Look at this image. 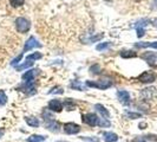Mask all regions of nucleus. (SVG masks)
<instances>
[{
	"label": "nucleus",
	"instance_id": "obj_7",
	"mask_svg": "<svg viewBox=\"0 0 157 142\" xmlns=\"http://www.w3.org/2000/svg\"><path fill=\"white\" fill-rule=\"evenodd\" d=\"M142 58L145 59L147 63L149 64L150 66L157 68V55L152 53V52H147V53H144V55L142 56Z\"/></svg>",
	"mask_w": 157,
	"mask_h": 142
},
{
	"label": "nucleus",
	"instance_id": "obj_9",
	"mask_svg": "<svg viewBox=\"0 0 157 142\" xmlns=\"http://www.w3.org/2000/svg\"><path fill=\"white\" fill-rule=\"evenodd\" d=\"M117 97L122 104H129L130 103V94L126 90H119L117 93Z\"/></svg>",
	"mask_w": 157,
	"mask_h": 142
},
{
	"label": "nucleus",
	"instance_id": "obj_5",
	"mask_svg": "<svg viewBox=\"0 0 157 142\" xmlns=\"http://www.w3.org/2000/svg\"><path fill=\"white\" fill-rule=\"evenodd\" d=\"M64 132L69 135L78 134L79 132H80V126L77 124V123H73V122L65 123V124H64Z\"/></svg>",
	"mask_w": 157,
	"mask_h": 142
},
{
	"label": "nucleus",
	"instance_id": "obj_8",
	"mask_svg": "<svg viewBox=\"0 0 157 142\" xmlns=\"http://www.w3.org/2000/svg\"><path fill=\"white\" fill-rule=\"evenodd\" d=\"M40 47L41 46V44L38 43V40L36 39L34 37H30L29 40L25 43V46H24V52H26V51H30L32 49H34V47Z\"/></svg>",
	"mask_w": 157,
	"mask_h": 142
},
{
	"label": "nucleus",
	"instance_id": "obj_4",
	"mask_svg": "<svg viewBox=\"0 0 157 142\" xmlns=\"http://www.w3.org/2000/svg\"><path fill=\"white\" fill-rule=\"evenodd\" d=\"M156 79V73L151 72V71H144L138 76V81L142 83H152Z\"/></svg>",
	"mask_w": 157,
	"mask_h": 142
},
{
	"label": "nucleus",
	"instance_id": "obj_22",
	"mask_svg": "<svg viewBox=\"0 0 157 142\" xmlns=\"http://www.w3.org/2000/svg\"><path fill=\"white\" fill-rule=\"evenodd\" d=\"M32 65H33V62H32V61H26V63L17 66V71H21V70H24V69H27V68H30Z\"/></svg>",
	"mask_w": 157,
	"mask_h": 142
},
{
	"label": "nucleus",
	"instance_id": "obj_1",
	"mask_svg": "<svg viewBox=\"0 0 157 142\" xmlns=\"http://www.w3.org/2000/svg\"><path fill=\"white\" fill-rule=\"evenodd\" d=\"M14 23H16L17 31L19 32V33H21V34L29 32L30 29H31V23H30V20L26 19V18H24V17H18Z\"/></svg>",
	"mask_w": 157,
	"mask_h": 142
},
{
	"label": "nucleus",
	"instance_id": "obj_36",
	"mask_svg": "<svg viewBox=\"0 0 157 142\" xmlns=\"http://www.w3.org/2000/svg\"><path fill=\"white\" fill-rule=\"evenodd\" d=\"M57 142H66V141H57Z\"/></svg>",
	"mask_w": 157,
	"mask_h": 142
},
{
	"label": "nucleus",
	"instance_id": "obj_2",
	"mask_svg": "<svg viewBox=\"0 0 157 142\" xmlns=\"http://www.w3.org/2000/svg\"><path fill=\"white\" fill-rule=\"evenodd\" d=\"M86 85L91 88H97V89H101V90H106L112 85V81H109V79H101L98 82L87 81Z\"/></svg>",
	"mask_w": 157,
	"mask_h": 142
},
{
	"label": "nucleus",
	"instance_id": "obj_17",
	"mask_svg": "<svg viewBox=\"0 0 157 142\" xmlns=\"http://www.w3.org/2000/svg\"><path fill=\"white\" fill-rule=\"evenodd\" d=\"M136 47H154L157 49V41H144V43H137Z\"/></svg>",
	"mask_w": 157,
	"mask_h": 142
},
{
	"label": "nucleus",
	"instance_id": "obj_30",
	"mask_svg": "<svg viewBox=\"0 0 157 142\" xmlns=\"http://www.w3.org/2000/svg\"><path fill=\"white\" fill-rule=\"evenodd\" d=\"M144 34H145V30H144L143 27H142V29L138 27V29H137V37H138V38H141V37H143Z\"/></svg>",
	"mask_w": 157,
	"mask_h": 142
},
{
	"label": "nucleus",
	"instance_id": "obj_19",
	"mask_svg": "<svg viewBox=\"0 0 157 142\" xmlns=\"http://www.w3.org/2000/svg\"><path fill=\"white\" fill-rule=\"evenodd\" d=\"M65 109L66 110H75V108H76V105H75V102H72L70 98H67V100H65Z\"/></svg>",
	"mask_w": 157,
	"mask_h": 142
},
{
	"label": "nucleus",
	"instance_id": "obj_31",
	"mask_svg": "<svg viewBox=\"0 0 157 142\" xmlns=\"http://www.w3.org/2000/svg\"><path fill=\"white\" fill-rule=\"evenodd\" d=\"M21 57H23V55L18 56L17 58H14V59H13V62H11V65H16L17 63H19V62H20V59H21Z\"/></svg>",
	"mask_w": 157,
	"mask_h": 142
},
{
	"label": "nucleus",
	"instance_id": "obj_35",
	"mask_svg": "<svg viewBox=\"0 0 157 142\" xmlns=\"http://www.w3.org/2000/svg\"><path fill=\"white\" fill-rule=\"evenodd\" d=\"M135 142H145V141H144V140H136Z\"/></svg>",
	"mask_w": 157,
	"mask_h": 142
},
{
	"label": "nucleus",
	"instance_id": "obj_37",
	"mask_svg": "<svg viewBox=\"0 0 157 142\" xmlns=\"http://www.w3.org/2000/svg\"><path fill=\"white\" fill-rule=\"evenodd\" d=\"M136 1H140V0H136Z\"/></svg>",
	"mask_w": 157,
	"mask_h": 142
},
{
	"label": "nucleus",
	"instance_id": "obj_23",
	"mask_svg": "<svg viewBox=\"0 0 157 142\" xmlns=\"http://www.w3.org/2000/svg\"><path fill=\"white\" fill-rule=\"evenodd\" d=\"M43 57V55L40 53V52H34V53H32V55H29L26 57V61H33V59H40Z\"/></svg>",
	"mask_w": 157,
	"mask_h": 142
},
{
	"label": "nucleus",
	"instance_id": "obj_29",
	"mask_svg": "<svg viewBox=\"0 0 157 142\" xmlns=\"http://www.w3.org/2000/svg\"><path fill=\"white\" fill-rule=\"evenodd\" d=\"M126 114H128V116L131 118H138L141 117V114H136V112H130V111H126Z\"/></svg>",
	"mask_w": 157,
	"mask_h": 142
},
{
	"label": "nucleus",
	"instance_id": "obj_12",
	"mask_svg": "<svg viewBox=\"0 0 157 142\" xmlns=\"http://www.w3.org/2000/svg\"><path fill=\"white\" fill-rule=\"evenodd\" d=\"M103 136H104V141L105 142H117L118 140L117 134H115L112 132H106V133L103 134Z\"/></svg>",
	"mask_w": 157,
	"mask_h": 142
},
{
	"label": "nucleus",
	"instance_id": "obj_28",
	"mask_svg": "<svg viewBox=\"0 0 157 142\" xmlns=\"http://www.w3.org/2000/svg\"><path fill=\"white\" fill-rule=\"evenodd\" d=\"M55 93H57V94H63V89L60 87H57V88H55V89H52L48 94H55Z\"/></svg>",
	"mask_w": 157,
	"mask_h": 142
},
{
	"label": "nucleus",
	"instance_id": "obj_18",
	"mask_svg": "<svg viewBox=\"0 0 157 142\" xmlns=\"http://www.w3.org/2000/svg\"><path fill=\"white\" fill-rule=\"evenodd\" d=\"M46 137L45 136H43V135H31L29 139H27V142H41L44 141Z\"/></svg>",
	"mask_w": 157,
	"mask_h": 142
},
{
	"label": "nucleus",
	"instance_id": "obj_25",
	"mask_svg": "<svg viewBox=\"0 0 157 142\" xmlns=\"http://www.w3.org/2000/svg\"><path fill=\"white\" fill-rule=\"evenodd\" d=\"M7 103V96L4 90H0V105H5Z\"/></svg>",
	"mask_w": 157,
	"mask_h": 142
},
{
	"label": "nucleus",
	"instance_id": "obj_34",
	"mask_svg": "<svg viewBox=\"0 0 157 142\" xmlns=\"http://www.w3.org/2000/svg\"><path fill=\"white\" fill-rule=\"evenodd\" d=\"M157 7V0H154V8Z\"/></svg>",
	"mask_w": 157,
	"mask_h": 142
},
{
	"label": "nucleus",
	"instance_id": "obj_6",
	"mask_svg": "<svg viewBox=\"0 0 157 142\" xmlns=\"http://www.w3.org/2000/svg\"><path fill=\"white\" fill-rule=\"evenodd\" d=\"M47 108H48V110L51 111H56V112H60V111L63 110V103L62 101H59V100H51L50 102H48V105H47Z\"/></svg>",
	"mask_w": 157,
	"mask_h": 142
},
{
	"label": "nucleus",
	"instance_id": "obj_3",
	"mask_svg": "<svg viewBox=\"0 0 157 142\" xmlns=\"http://www.w3.org/2000/svg\"><path fill=\"white\" fill-rule=\"evenodd\" d=\"M82 120L83 122L87 124L90 127H94V126H98V122H99V117L94 114V112H87V114H84L82 116Z\"/></svg>",
	"mask_w": 157,
	"mask_h": 142
},
{
	"label": "nucleus",
	"instance_id": "obj_26",
	"mask_svg": "<svg viewBox=\"0 0 157 142\" xmlns=\"http://www.w3.org/2000/svg\"><path fill=\"white\" fill-rule=\"evenodd\" d=\"M101 71H102V69H101V66H99L98 64H94V66H91V68H90V72H91V73H94V75H99V73H101Z\"/></svg>",
	"mask_w": 157,
	"mask_h": 142
},
{
	"label": "nucleus",
	"instance_id": "obj_13",
	"mask_svg": "<svg viewBox=\"0 0 157 142\" xmlns=\"http://www.w3.org/2000/svg\"><path fill=\"white\" fill-rule=\"evenodd\" d=\"M48 130H51V132H53V133H58L59 132V123L58 122H56V121H50V122H47L46 124H45Z\"/></svg>",
	"mask_w": 157,
	"mask_h": 142
},
{
	"label": "nucleus",
	"instance_id": "obj_27",
	"mask_svg": "<svg viewBox=\"0 0 157 142\" xmlns=\"http://www.w3.org/2000/svg\"><path fill=\"white\" fill-rule=\"evenodd\" d=\"M108 118H99V122H98V126L99 127H110V122L106 121Z\"/></svg>",
	"mask_w": 157,
	"mask_h": 142
},
{
	"label": "nucleus",
	"instance_id": "obj_24",
	"mask_svg": "<svg viewBox=\"0 0 157 142\" xmlns=\"http://www.w3.org/2000/svg\"><path fill=\"white\" fill-rule=\"evenodd\" d=\"M111 45H112V43H110V41H108V43H101V44H98L96 46V49L98 51H102V50H105V49H109Z\"/></svg>",
	"mask_w": 157,
	"mask_h": 142
},
{
	"label": "nucleus",
	"instance_id": "obj_14",
	"mask_svg": "<svg viewBox=\"0 0 157 142\" xmlns=\"http://www.w3.org/2000/svg\"><path fill=\"white\" fill-rule=\"evenodd\" d=\"M25 121H26V123L29 124L30 127H33V128H37V127H39V120L37 117H33V116H29V117L25 118Z\"/></svg>",
	"mask_w": 157,
	"mask_h": 142
},
{
	"label": "nucleus",
	"instance_id": "obj_21",
	"mask_svg": "<svg viewBox=\"0 0 157 142\" xmlns=\"http://www.w3.org/2000/svg\"><path fill=\"white\" fill-rule=\"evenodd\" d=\"M43 117H44V120L45 121H47V122H50V121H55V116L52 115V114H50L48 112V110H45V111H43Z\"/></svg>",
	"mask_w": 157,
	"mask_h": 142
},
{
	"label": "nucleus",
	"instance_id": "obj_20",
	"mask_svg": "<svg viewBox=\"0 0 157 142\" xmlns=\"http://www.w3.org/2000/svg\"><path fill=\"white\" fill-rule=\"evenodd\" d=\"M12 7H20L25 4V0H8Z\"/></svg>",
	"mask_w": 157,
	"mask_h": 142
},
{
	"label": "nucleus",
	"instance_id": "obj_11",
	"mask_svg": "<svg viewBox=\"0 0 157 142\" xmlns=\"http://www.w3.org/2000/svg\"><path fill=\"white\" fill-rule=\"evenodd\" d=\"M94 109L98 111V112H99L104 118L110 117V112H109V110H108L104 105H102V104H96V105H94Z\"/></svg>",
	"mask_w": 157,
	"mask_h": 142
},
{
	"label": "nucleus",
	"instance_id": "obj_16",
	"mask_svg": "<svg viewBox=\"0 0 157 142\" xmlns=\"http://www.w3.org/2000/svg\"><path fill=\"white\" fill-rule=\"evenodd\" d=\"M136 56H137V53L132 50H123V51H121V57L122 58H135Z\"/></svg>",
	"mask_w": 157,
	"mask_h": 142
},
{
	"label": "nucleus",
	"instance_id": "obj_32",
	"mask_svg": "<svg viewBox=\"0 0 157 142\" xmlns=\"http://www.w3.org/2000/svg\"><path fill=\"white\" fill-rule=\"evenodd\" d=\"M83 140H84V141H87V140H89V139H87V137H83ZM91 141L98 142V140H97V139H92V140H91Z\"/></svg>",
	"mask_w": 157,
	"mask_h": 142
},
{
	"label": "nucleus",
	"instance_id": "obj_15",
	"mask_svg": "<svg viewBox=\"0 0 157 142\" xmlns=\"http://www.w3.org/2000/svg\"><path fill=\"white\" fill-rule=\"evenodd\" d=\"M70 87L72 88V89L79 90V91H84V90H86V87L84 85V83H82V82H79V81H73V82L71 83Z\"/></svg>",
	"mask_w": 157,
	"mask_h": 142
},
{
	"label": "nucleus",
	"instance_id": "obj_10",
	"mask_svg": "<svg viewBox=\"0 0 157 142\" xmlns=\"http://www.w3.org/2000/svg\"><path fill=\"white\" fill-rule=\"evenodd\" d=\"M38 75V70L37 69H33V70H29L27 72H25L23 75V79L25 82H30L36 78V76Z\"/></svg>",
	"mask_w": 157,
	"mask_h": 142
},
{
	"label": "nucleus",
	"instance_id": "obj_33",
	"mask_svg": "<svg viewBox=\"0 0 157 142\" xmlns=\"http://www.w3.org/2000/svg\"><path fill=\"white\" fill-rule=\"evenodd\" d=\"M4 133H5V130H4L2 128H0V137H2V135H4Z\"/></svg>",
	"mask_w": 157,
	"mask_h": 142
}]
</instances>
